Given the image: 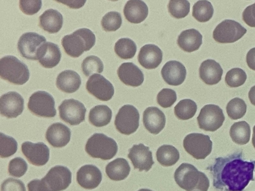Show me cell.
I'll use <instances>...</instances> for the list:
<instances>
[{"mask_svg": "<svg viewBox=\"0 0 255 191\" xmlns=\"http://www.w3.org/2000/svg\"><path fill=\"white\" fill-rule=\"evenodd\" d=\"M118 76L124 84L136 87L144 81V75L140 69L132 62L122 64L117 70Z\"/></svg>", "mask_w": 255, "mask_h": 191, "instance_id": "cell-21", "label": "cell"}, {"mask_svg": "<svg viewBox=\"0 0 255 191\" xmlns=\"http://www.w3.org/2000/svg\"><path fill=\"white\" fill-rule=\"evenodd\" d=\"M123 11L128 21L137 24L142 22L147 17L148 8L142 0H131L127 2Z\"/></svg>", "mask_w": 255, "mask_h": 191, "instance_id": "cell-26", "label": "cell"}, {"mask_svg": "<svg viewBox=\"0 0 255 191\" xmlns=\"http://www.w3.org/2000/svg\"><path fill=\"white\" fill-rule=\"evenodd\" d=\"M242 16L243 20L247 25L255 27V3L245 9Z\"/></svg>", "mask_w": 255, "mask_h": 191, "instance_id": "cell-47", "label": "cell"}, {"mask_svg": "<svg viewBox=\"0 0 255 191\" xmlns=\"http://www.w3.org/2000/svg\"><path fill=\"white\" fill-rule=\"evenodd\" d=\"M183 145L185 150L197 160L204 159L212 149L210 137L198 133L188 134L183 140Z\"/></svg>", "mask_w": 255, "mask_h": 191, "instance_id": "cell-7", "label": "cell"}, {"mask_svg": "<svg viewBox=\"0 0 255 191\" xmlns=\"http://www.w3.org/2000/svg\"><path fill=\"white\" fill-rule=\"evenodd\" d=\"M128 158L130 160L135 169L139 171H148L154 164L152 154L148 146L142 143L133 145L128 150Z\"/></svg>", "mask_w": 255, "mask_h": 191, "instance_id": "cell-17", "label": "cell"}, {"mask_svg": "<svg viewBox=\"0 0 255 191\" xmlns=\"http://www.w3.org/2000/svg\"><path fill=\"white\" fill-rule=\"evenodd\" d=\"M96 37L90 29L82 28L73 33L64 36L61 44L65 53L70 57L77 58L85 51L90 50L95 45Z\"/></svg>", "mask_w": 255, "mask_h": 191, "instance_id": "cell-3", "label": "cell"}, {"mask_svg": "<svg viewBox=\"0 0 255 191\" xmlns=\"http://www.w3.org/2000/svg\"><path fill=\"white\" fill-rule=\"evenodd\" d=\"M226 111L229 117L232 119H240L246 114L247 105L243 99L235 97L228 102L226 106Z\"/></svg>", "mask_w": 255, "mask_h": 191, "instance_id": "cell-38", "label": "cell"}, {"mask_svg": "<svg viewBox=\"0 0 255 191\" xmlns=\"http://www.w3.org/2000/svg\"><path fill=\"white\" fill-rule=\"evenodd\" d=\"M139 113L133 105L126 104L121 107L115 120L117 130L127 135L133 133L139 126Z\"/></svg>", "mask_w": 255, "mask_h": 191, "instance_id": "cell-8", "label": "cell"}, {"mask_svg": "<svg viewBox=\"0 0 255 191\" xmlns=\"http://www.w3.org/2000/svg\"><path fill=\"white\" fill-rule=\"evenodd\" d=\"M156 156L157 161L164 167L174 165L180 157L178 150L170 145H163L159 147L156 151Z\"/></svg>", "mask_w": 255, "mask_h": 191, "instance_id": "cell-32", "label": "cell"}, {"mask_svg": "<svg viewBox=\"0 0 255 191\" xmlns=\"http://www.w3.org/2000/svg\"><path fill=\"white\" fill-rule=\"evenodd\" d=\"M230 135L235 143L239 145L246 144L250 139V126L245 121L235 122L230 128Z\"/></svg>", "mask_w": 255, "mask_h": 191, "instance_id": "cell-33", "label": "cell"}, {"mask_svg": "<svg viewBox=\"0 0 255 191\" xmlns=\"http://www.w3.org/2000/svg\"><path fill=\"white\" fill-rule=\"evenodd\" d=\"M176 99V93L175 91L171 89H163L157 95V103L164 108L171 107Z\"/></svg>", "mask_w": 255, "mask_h": 191, "instance_id": "cell-44", "label": "cell"}, {"mask_svg": "<svg viewBox=\"0 0 255 191\" xmlns=\"http://www.w3.org/2000/svg\"><path fill=\"white\" fill-rule=\"evenodd\" d=\"M28 109L33 114L42 117L51 118L56 114L53 97L45 91H37L29 97Z\"/></svg>", "mask_w": 255, "mask_h": 191, "instance_id": "cell-6", "label": "cell"}, {"mask_svg": "<svg viewBox=\"0 0 255 191\" xmlns=\"http://www.w3.org/2000/svg\"><path fill=\"white\" fill-rule=\"evenodd\" d=\"M27 66L16 57L7 55L0 60V78L11 84L22 85L29 79Z\"/></svg>", "mask_w": 255, "mask_h": 191, "instance_id": "cell-4", "label": "cell"}, {"mask_svg": "<svg viewBox=\"0 0 255 191\" xmlns=\"http://www.w3.org/2000/svg\"><path fill=\"white\" fill-rule=\"evenodd\" d=\"M249 98L251 103L255 105V86L251 88L249 92Z\"/></svg>", "mask_w": 255, "mask_h": 191, "instance_id": "cell-51", "label": "cell"}, {"mask_svg": "<svg viewBox=\"0 0 255 191\" xmlns=\"http://www.w3.org/2000/svg\"><path fill=\"white\" fill-rule=\"evenodd\" d=\"M174 177L177 184L186 191H207L210 186L206 175L188 163L181 164L175 170Z\"/></svg>", "mask_w": 255, "mask_h": 191, "instance_id": "cell-2", "label": "cell"}, {"mask_svg": "<svg viewBox=\"0 0 255 191\" xmlns=\"http://www.w3.org/2000/svg\"><path fill=\"white\" fill-rule=\"evenodd\" d=\"M118 149L116 142L103 133L94 134L88 139L85 145V151L90 156L104 160L113 158Z\"/></svg>", "mask_w": 255, "mask_h": 191, "instance_id": "cell-5", "label": "cell"}, {"mask_svg": "<svg viewBox=\"0 0 255 191\" xmlns=\"http://www.w3.org/2000/svg\"><path fill=\"white\" fill-rule=\"evenodd\" d=\"M45 138L52 146L61 148L66 146L70 141L71 131L62 123H55L50 125L47 129Z\"/></svg>", "mask_w": 255, "mask_h": 191, "instance_id": "cell-22", "label": "cell"}, {"mask_svg": "<svg viewBox=\"0 0 255 191\" xmlns=\"http://www.w3.org/2000/svg\"><path fill=\"white\" fill-rule=\"evenodd\" d=\"M102 179L100 170L93 165L82 166L77 172V182L82 188L92 190L97 188Z\"/></svg>", "mask_w": 255, "mask_h": 191, "instance_id": "cell-19", "label": "cell"}, {"mask_svg": "<svg viewBox=\"0 0 255 191\" xmlns=\"http://www.w3.org/2000/svg\"><path fill=\"white\" fill-rule=\"evenodd\" d=\"M21 151L28 162L34 166H43L49 159V149L43 142H24L21 145Z\"/></svg>", "mask_w": 255, "mask_h": 191, "instance_id": "cell-15", "label": "cell"}, {"mask_svg": "<svg viewBox=\"0 0 255 191\" xmlns=\"http://www.w3.org/2000/svg\"><path fill=\"white\" fill-rule=\"evenodd\" d=\"M28 191H48L41 180L34 179L27 184Z\"/></svg>", "mask_w": 255, "mask_h": 191, "instance_id": "cell-48", "label": "cell"}, {"mask_svg": "<svg viewBox=\"0 0 255 191\" xmlns=\"http://www.w3.org/2000/svg\"><path fill=\"white\" fill-rule=\"evenodd\" d=\"M27 170V164L25 161L20 157H16L11 160L8 164L9 175L16 178L23 176Z\"/></svg>", "mask_w": 255, "mask_h": 191, "instance_id": "cell-43", "label": "cell"}, {"mask_svg": "<svg viewBox=\"0 0 255 191\" xmlns=\"http://www.w3.org/2000/svg\"><path fill=\"white\" fill-rule=\"evenodd\" d=\"M135 42L128 38H122L115 43L114 50L116 54L121 58L128 59L132 58L136 52Z\"/></svg>", "mask_w": 255, "mask_h": 191, "instance_id": "cell-34", "label": "cell"}, {"mask_svg": "<svg viewBox=\"0 0 255 191\" xmlns=\"http://www.w3.org/2000/svg\"><path fill=\"white\" fill-rule=\"evenodd\" d=\"M223 70L219 63L214 60L204 61L199 68V76L206 84L213 85L221 80Z\"/></svg>", "mask_w": 255, "mask_h": 191, "instance_id": "cell-25", "label": "cell"}, {"mask_svg": "<svg viewBox=\"0 0 255 191\" xmlns=\"http://www.w3.org/2000/svg\"><path fill=\"white\" fill-rule=\"evenodd\" d=\"M166 118L164 113L155 106L148 107L143 113V123L151 133L158 134L164 127Z\"/></svg>", "mask_w": 255, "mask_h": 191, "instance_id": "cell-24", "label": "cell"}, {"mask_svg": "<svg viewBox=\"0 0 255 191\" xmlns=\"http://www.w3.org/2000/svg\"><path fill=\"white\" fill-rule=\"evenodd\" d=\"M177 42L182 50L192 52L197 50L202 44V35L195 29H187L179 34Z\"/></svg>", "mask_w": 255, "mask_h": 191, "instance_id": "cell-29", "label": "cell"}, {"mask_svg": "<svg viewBox=\"0 0 255 191\" xmlns=\"http://www.w3.org/2000/svg\"><path fill=\"white\" fill-rule=\"evenodd\" d=\"M86 89L89 94L102 101L111 99L114 94L112 83L100 74L91 76L86 82Z\"/></svg>", "mask_w": 255, "mask_h": 191, "instance_id": "cell-14", "label": "cell"}, {"mask_svg": "<svg viewBox=\"0 0 255 191\" xmlns=\"http://www.w3.org/2000/svg\"><path fill=\"white\" fill-rule=\"evenodd\" d=\"M164 81L168 85L177 86L184 81L186 76L185 66L180 62L173 60L166 62L161 71Z\"/></svg>", "mask_w": 255, "mask_h": 191, "instance_id": "cell-18", "label": "cell"}, {"mask_svg": "<svg viewBox=\"0 0 255 191\" xmlns=\"http://www.w3.org/2000/svg\"><path fill=\"white\" fill-rule=\"evenodd\" d=\"M197 119L200 129L213 132L223 125L225 116L218 105L210 104L201 108Z\"/></svg>", "mask_w": 255, "mask_h": 191, "instance_id": "cell-11", "label": "cell"}, {"mask_svg": "<svg viewBox=\"0 0 255 191\" xmlns=\"http://www.w3.org/2000/svg\"><path fill=\"white\" fill-rule=\"evenodd\" d=\"M130 167L127 160L118 158L109 163L106 167V173L108 177L115 181L125 179L129 175Z\"/></svg>", "mask_w": 255, "mask_h": 191, "instance_id": "cell-30", "label": "cell"}, {"mask_svg": "<svg viewBox=\"0 0 255 191\" xmlns=\"http://www.w3.org/2000/svg\"><path fill=\"white\" fill-rule=\"evenodd\" d=\"M37 60L46 68H52L58 65L61 58V53L58 46L51 42L42 44L37 53Z\"/></svg>", "mask_w": 255, "mask_h": 191, "instance_id": "cell-20", "label": "cell"}, {"mask_svg": "<svg viewBox=\"0 0 255 191\" xmlns=\"http://www.w3.org/2000/svg\"><path fill=\"white\" fill-rule=\"evenodd\" d=\"M81 68L83 74L86 77H89L93 74L101 73L103 71L104 65L99 57L91 55L84 59Z\"/></svg>", "mask_w": 255, "mask_h": 191, "instance_id": "cell-37", "label": "cell"}, {"mask_svg": "<svg viewBox=\"0 0 255 191\" xmlns=\"http://www.w3.org/2000/svg\"><path fill=\"white\" fill-rule=\"evenodd\" d=\"M86 0H64L58 1L62 3L71 8H79L83 6Z\"/></svg>", "mask_w": 255, "mask_h": 191, "instance_id": "cell-50", "label": "cell"}, {"mask_svg": "<svg viewBox=\"0 0 255 191\" xmlns=\"http://www.w3.org/2000/svg\"><path fill=\"white\" fill-rule=\"evenodd\" d=\"M246 62L249 67L255 71V47L252 48L248 52Z\"/></svg>", "mask_w": 255, "mask_h": 191, "instance_id": "cell-49", "label": "cell"}, {"mask_svg": "<svg viewBox=\"0 0 255 191\" xmlns=\"http://www.w3.org/2000/svg\"><path fill=\"white\" fill-rule=\"evenodd\" d=\"M214 13L211 3L208 0H198L193 6L192 16L198 21L205 22L209 21Z\"/></svg>", "mask_w": 255, "mask_h": 191, "instance_id": "cell-35", "label": "cell"}, {"mask_svg": "<svg viewBox=\"0 0 255 191\" xmlns=\"http://www.w3.org/2000/svg\"><path fill=\"white\" fill-rule=\"evenodd\" d=\"M20 10L25 14L33 15L37 13L42 6L41 0H19Z\"/></svg>", "mask_w": 255, "mask_h": 191, "instance_id": "cell-45", "label": "cell"}, {"mask_svg": "<svg viewBox=\"0 0 255 191\" xmlns=\"http://www.w3.org/2000/svg\"><path fill=\"white\" fill-rule=\"evenodd\" d=\"M72 173L67 167L57 165L51 168L41 180L48 191H62L71 183Z\"/></svg>", "mask_w": 255, "mask_h": 191, "instance_id": "cell-10", "label": "cell"}, {"mask_svg": "<svg viewBox=\"0 0 255 191\" xmlns=\"http://www.w3.org/2000/svg\"><path fill=\"white\" fill-rule=\"evenodd\" d=\"M197 105L190 99H184L179 101L174 107V114L181 120H188L195 114Z\"/></svg>", "mask_w": 255, "mask_h": 191, "instance_id": "cell-36", "label": "cell"}, {"mask_svg": "<svg viewBox=\"0 0 255 191\" xmlns=\"http://www.w3.org/2000/svg\"><path fill=\"white\" fill-rule=\"evenodd\" d=\"M56 85L60 91L71 94L75 92L79 89L81 85V79L75 71L67 70L58 75Z\"/></svg>", "mask_w": 255, "mask_h": 191, "instance_id": "cell-27", "label": "cell"}, {"mask_svg": "<svg viewBox=\"0 0 255 191\" xmlns=\"http://www.w3.org/2000/svg\"><path fill=\"white\" fill-rule=\"evenodd\" d=\"M138 191H152L151 190L147 189H141L139 190Z\"/></svg>", "mask_w": 255, "mask_h": 191, "instance_id": "cell-53", "label": "cell"}, {"mask_svg": "<svg viewBox=\"0 0 255 191\" xmlns=\"http://www.w3.org/2000/svg\"><path fill=\"white\" fill-rule=\"evenodd\" d=\"M122 24L121 13L117 11H110L107 13L101 20V25L106 31H115Z\"/></svg>", "mask_w": 255, "mask_h": 191, "instance_id": "cell-41", "label": "cell"}, {"mask_svg": "<svg viewBox=\"0 0 255 191\" xmlns=\"http://www.w3.org/2000/svg\"><path fill=\"white\" fill-rule=\"evenodd\" d=\"M1 191H26L24 183L19 180L9 178L1 185Z\"/></svg>", "mask_w": 255, "mask_h": 191, "instance_id": "cell-46", "label": "cell"}, {"mask_svg": "<svg viewBox=\"0 0 255 191\" xmlns=\"http://www.w3.org/2000/svg\"><path fill=\"white\" fill-rule=\"evenodd\" d=\"M24 109V99L16 92H9L2 95L0 98L1 115L8 118H16Z\"/></svg>", "mask_w": 255, "mask_h": 191, "instance_id": "cell-16", "label": "cell"}, {"mask_svg": "<svg viewBox=\"0 0 255 191\" xmlns=\"http://www.w3.org/2000/svg\"><path fill=\"white\" fill-rule=\"evenodd\" d=\"M255 168V161H244L242 152L218 158L209 167L213 186L220 191H243L254 180Z\"/></svg>", "mask_w": 255, "mask_h": 191, "instance_id": "cell-1", "label": "cell"}, {"mask_svg": "<svg viewBox=\"0 0 255 191\" xmlns=\"http://www.w3.org/2000/svg\"><path fill=\"white\" fill-rule=\"evenodd\" d=\"M112 111L106 105H98L90 109L89 114V122L98 127L108 124L112 119Z\"/></svg>", "mask_w": 255, "mask_h": 191, "instance_id": "cell-31", "label": "cell"}, {"mask_svg": "<svg viewBox=\"0 0 255 191\" xmlns=\"http://www.w3.org/2000/svg\"><path fill=\"white\" fill-rule=\"evenodd\" d=\"M252 143L255 148V125L253 127V133L252 136Z\"/></svg>", "mask_w": 255, "mask_h": 191, "instance_id": "cell-52", "label": "cell"}, {"mask_svg": "<svg viewBox=\"0 0 255 191\" xmlns=\"http://www.w3.org/2000/svg\"><path fill=\"white\" fill-rule=\"evenodd\" d=\"M0 156L2 158L9 157L15 153L17 150V143L12 137L0 133Z\"/></svg>", "mask_w": 255, "mask_h": 191, "instance_id": "cell-40", "label": "cell"}, {"mask_svg": "<svg viewBox=\"0 0 255 191\" xmlns=\"http://www.w3.org/2000/svg\"><path fill=\"white\" fill-rule=\"evenodd\" d=\"M59 116L71 125H77L85 120L86 108L79 100L65 99L58 106Z\"/></svg>", "mask_w": 255, "mask_h": 191, "instance_id": "cell-12", "label": "cell"}, {"mask_svg": "<svg viewBox=\"0 0 255 191\" xmlns=\"http://www.w3.org/2000/svg\"><path fill=\"white\" fill-rule=\"evenodd\" d=\"M63 22L62 15L58 10L49 9L39 17V26L49 33L58 32L62 28Z\"/></svg>", "mask_w": 255, "mask_h": 191, "instance_id": "cell-28", "label": "cell"}, {"mask_svg": "<svg viewBox=\"0 0 255 191\" xmlns=\"http://www.w3.org/2000/svg\"><path fill=\"white\" fill-rule=\"evenodd\" d=\"M246 72L241 68H235L229 70L225 76V82L231 88L243 85L247 80Z\"/></svg>", "mask_w": 255, "mask_h": 191, "instance_id": "cell-42", "label": "cell"}, {"mask_svg": "<svg viewBox=\"0 0 255 191\" xmlns=\"http://www.w3.org/2000/svg\"><path fill=\"white\" fill-rule=\"evenodd\" d=\"M162 56V52L157 46L148 44L140 48L137 60L140 65L144 68L153 69L160 65Z\"/></svg>", "mask_w": 255, "mask_h": 191, "instance_id": "cell-23", "label": "cell"}, {"mask_svg": "<svg viewBox=\"0 0 255 191\" xmlns=\"http://www.w3.org/2000/svg\"><path fill=\"white\" fill-rule=\"evenodd\" d=\"M46 41L43 36L37 33L26 32L20 37L17 49L23 57L28 60H37L38 49Z\"/></svg>", "mask_w": 255, "mask_h": 191, "instance_id": "cell-13", "label": "cell"}, {"mask_svg": "<svg viewBox=\"0 0 255 191\" xmlns=\"http://www.w3.org/2000/svg\"><path fill=\"white\" fill-rule=\"evenodd\" d=\"M246 32L247 29L239 22L225 19L216 27L213 32V37L219 43H233L241 39Z\"/></svg>", "mask_w": 255, "mask_h": 191, "instance_id": "cell-9", "label": "cell"}, {"mask_svg": "<svg viewBox=\"0 0 255 191\" xmlns=\"http://www.w3.org/2000/svg\"><path fill=\"white\" fill-rule=\"evenodd\" d=\"M167 7L169 12L172 16L180 19L188 14L190 4L187 0H171L169 1Z\"/></svg>", "mask_w": 255, "mask_h": 191, "instance_id": "cell-39", "label": "cell"}]
</instances>
